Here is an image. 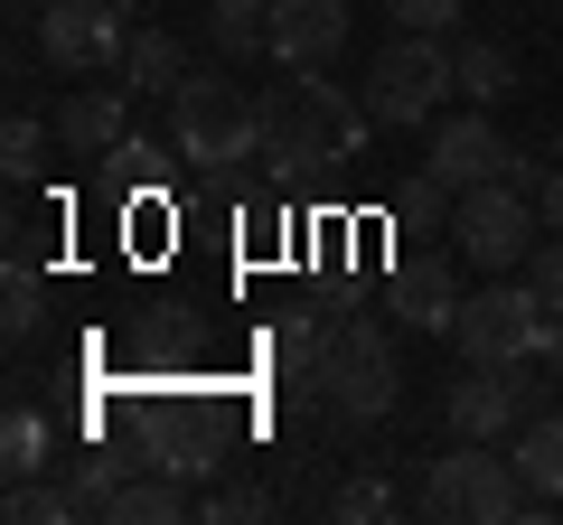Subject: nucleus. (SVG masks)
Segmentation results:
<instances>
[{"label": "nucleus", "mask_w": 563, "mask_h": 525, "mask_svg": "<svg viewBox=\"0 0 563 525\" xmlns=\"http://www.w3.org/2000/svg\"><path fill=\"white\" fill-rule=\"evenodd\" d=\"M103 525H188V479H169V469H132V479L103 498Z\"/></svg>", "instance_id": "nucleus-15"}, {"label": "nucleus", "mask_w": 563, "mask_h": 525, "mask_svg": "<svg viewBox=\"0 0 563 525\" xmlns=\"http://www.w3.org/2000/svg\"><path fill=\"white\" fill-rule=\"evenodd\" d=\"M141 450H151V469H169V479H207V469L225 460V450H217V432H151Z\"/></svg>", "instance_id": "nucleus-25"}, {"label": "nucleus", "mask_w": 563, "mask_h": 525, "mask_svg": "<svg viewBox=\"0 0 563 525\" xmlns=\"http://www.w3.org/2000/svg\"><path fill=\"white\" fill-rule=\"evenodd\" d=\"M536 328H544V301L517 282V272H488V291L461 301L451 338H461L470 366H517V357H536Z\"/></svg>", "instance_id": "nucleus-7"}, {"label": "nucleus", "mask_w": 563, "mask_h": 525, "mask_svg": "<svg viewBox=\"0 0 563 525\" xmlns=\"http://www.w3.org/2000/svg\"><path fill=\"white\" fill-rule=\"evenodd\" d=\"M536 366L563 384V310H544V328H536Z\"/></svg>", "instance_id": "nucleus-32"}, {"label": "nucleus", "mask_w": 563, "mask_h": 525, "mask_svg": "<svg viewBox=\"0 0 563 525\" xmlns=\"http://www.w3.org/2000/svg\"><path fill=\"white\" fill-rule=\"evenodd\" d=\"M366 113L385 122V132H432L442 122V103L461 94V57H451V38H422V29H404V38H385L376 57H366Z\"/></svg>", "instance_id": "nucleus-2"}, {"label": "nucleus", "mask_w": 563, "mask_h": 525, "mask_svg": "<svg viewBox=\"0 0 563 525\" xmlns=\"http://www.w3.org/2000/svg\"><path fill=\"white\" fill-rule=\"evenodd\" d=\"M451 244H461V262H479V272H526V254L544 244V216H536V198H526L517 179H488V188H461Z\"/></svg>", "instance_id": "nucleus-6"}, {"label": "nucleus", "mask_w": 563, "mask_h": 525, "mask_svg": "<svg viewBox=\"0 0 563 525\" xmlns=\"http://www.w3.org/2000/svg\"><path fill=\"white\" fill-rule=\"evenodd\" d=\"M451 216H461V188H442L432 169H422L413 188H395V206H385V225H395L404 254H422V244H432V225H451Z\"/></svg>", "instance_id": "nucleus-18"}, {"label": "nucleus", "mask_w": 563, "mask_h": 525, "mask_svg": "<svg viewBox=\"0 0 563 525\" xmlns=\"http://www.w3.org/2000/svg\"><path fill=\"white\" fill-rule=\"evenodd\" d=\"M47 142H57V132L20 103V113H10V132H0V169H10V188H29V179L47 169Z\"/></svg>", "instance_id": "nucleus-24"}, {"label": "nucleus", "mask_w": 563, "mask_h": 525, "mask_svg": "<svg viewBox=\"0 0 563 525\" xmlns=\"http://www.w3.org/2000/svg\"><path fill=\"white\" fill-rule=\"evenodd\" d=\"M132 469H151V450H141V442H85L76 460H66V498H76V516L103 525V498H113Z\"/></svg>", "instance_id": "nucleus-14"}, {"label": "nucleus", "mask_w": 563, "mask_h": 525, "mask_svg": "<svg viewBox=\"0 0 563 525\" xmlns=\"http://www.w3.org/2000/svg\"><path fill=\"white\" fill-rule=\"evenodd\" d=\"M122 10H141V0H122Z\"/></svg>", "instance_id": "nucleus-34"}, {"label": "nucleus", "mask_w": 563, "mask_h": 525, "mask_svg": "<svg viewBox=\"0 0 563 525\" xmlns=\"http://www.w3.org/2000/svg\"><path fill=\"white\" fill-rule=\"evenodd\" d=\"M395 10V29H422V38H451L461 29V0H385Z\"/></svg>", "instance_id": "nucleus-30"}, {"label": "nucleus", "mask_w": 563, "mask_h": 525, "mask_svg": "<svg viewBox=\"0 0 563 525\" xmlns=\"http://www.w3.org/2000/svg\"><path fill=\"white\" fill-rule=\"evenodd\" d=\"M320 338H329L320 310H282V320L263 328V366H273V376H301V384H310V366H320Z\"/></svg>", "instance_id": "nucleus-20"}, {"label": "nucleus", "mask_w": 563, "mask_h": 525, "mask_svg": "<svg viewBox=\"0 0 563 525\" xmlns=\"http://www.w3.org/2000/svg\"><path fill=\"white\" fill-rule=\"evenodd\" d=\"M366 132H376L366 94H347L320 66H282L263 85V150H273L282 179H329V169H347L366 150Z\"/></svg>", "instance_id": "nucleus-1"}, {"label": "nucleus", "mask_w": 563, "mask_h": 525, "mask_svg": "<svg viewBox=\"0 0 563 525\" xmlns=\"http://www.w3.org/2000/svg\"><path fill=\"white\" fill-rule=\"evenodd\" d=\"M47 460H57V423H47L38 404H10V423H0V469H10V488L38 479Z\"/></svg>", "instance_id": "nucleus-21"}, {"label": "nucleus", "mask_w": 563, "mask_h": 525, "mask_svg": "<svg viewBox=\"0 0 563 525\" xmlns=\"http://www.w3.org/2000/svg\"><path fill=\"white\" fill-rule=\"evenodd\" d=\"M47 320V262L38 254H10V301H0V328H10V347H29Z\"/></svg>", "instance_id": "nucleus-22"}, {"label": "nucleus", "mask_w": 563, "mask_h": 525, "mask_svg": "<svg viewBox=\"0 0 563 525\" xmlns=\"http://www.w3.org/2000/svg\"><path fill=\"white\" fill-rule=\"evenodd\" d=\"M329 516H339V525H376V516H395V488H385V479H347L339 498H329Z\"/></svg>", "instance_id": "nucleus-27"}, {"label": "nucleus", "mask_w": 563, "mask_h": 525, "mask_svg": "<svg viewBox=\"0 0 563 525\" xmlns=\"http://www.w3.org/2000/svg\"><path fill=\"white\" fill-rule=\"evenodd\" d=\"M198 516L207 525H263V516H273V488H225V498H207Z\"/></svg>", "instance_id": "nucleus-29"}, {"label": "nucleus", "mask_w": 563, "mask_h": 525, "mask_svg": "<svg viewBox=\"0 0 563 525\" xmlns=\"http://www.w3.org/2000/svg\"><path fill=\"white\" fill-rule=\"evenodd\" d=\"M507 160H517V150L498 142L488 113H442L432 122V150H422V169L442 188H488V179H507Z\"/></svg>", "instance_id": "nucleus-10"}, {"label": "nucleus", "mask_w": 563, "mask_h": 525, "mask_svg": "<svg viewBox=\"0 0 563 525\" xmlns=\"http://www.w3.org/2000/svg\"><path fill=\"white\" fill-rule=\"evenodd\" d=\"M132 142V85H85V94L57 103V150H85V160H103V150Z\"/></svg>", "instance_id": "nucleus-12"}, {"label": "nucleus", "mask_w": 563, "mask_h": 525, "mask_svg": "<svg viewBox=\"0 0 563 525\" xmlns=\"http://www.w3.org/2000/svg\"><path fill=\"white\" fill-rule=\"evenodd\" d=\"M103 169H113V188H151V179H161V150H151V142L132 132L122 150H103Z\"/></svg>", "instance_id": "nucleus-31"}, {"label": "nucleus", "mask_w": 563, "mask_h": 525, "mask_svg": "<svg viewBox=\"0 0 563 525\" xmlns=\"http://www.w3.org/2000/svg\"><path fill=\"white\" fill-rule=\"evenodd\" d=\"M132 94H179L188 85V47L169 38V29H132V47H122V66H113Z\"/></svg>", "instance_id": "nucleus-17"}, {"label": "nucleus", "mask_w": 563, "mask_h": 525, "mask_svg": "<svg viewBox=\"0 0 563 525\" xmlns=\"http://www.w3.org/2000/svg\"><path fill=\"white\" fill-rule=\"evenodd\" d=\"M526 506H536V488H526L517 460L488 450V442H461V450H442V460L422 469V516L432 525H507V516H526Z\"/></svg>", "instance_id": "nucleus-5"}, {"label": "nucleus", "mask_w": 563, "mask_h": 525, "mask_svg": "<svg viewBox=\"0 0 563 525\" xmlns=\"http://www.w3.org/2000/svg\"><path fill=\"white\" fill-rule=\"evenodd\" d=\"M169 150H188L198 169H235L263 150V94H244L235 76H188L169 94Z\"/></svg>", "instance_id": "nucleus-4"}, {"label": "nucleus", "mask_w": 563, "mask_h": 525, "mask_svg": "<svg viewBox=\"0 0 563 525\" xmlns=\"http://www.w3.org/2000/svg\"><path fill=\"white\" fill-rule=\"evenodd\" d=\"M385 301H395L404 328H451L470 291L451 282V262H442V254H404V262H395V282H385Z\"/></svg>", "instance_id": "nucleus-13"}, {"label": "nucleus", "mask_w": 563, "mask_h": 525, "mask_svg": "<svg viewBox=\"0 0 563 525\" xmlns=\"http://www.w3.org/2000/svg\"><path fill=\"white\" fill-rule=\"evenodd\" d=\"M507 460H517V479L536 488V498H563V413L517 423V432H507Z\"/></svg>", "instance_id": "nucleus-19"}, {"label": "nucleus", "mask_w": 563, "mask_h": 525, "mask_svg": "<svg viewBox=\"0 0 563 525\" xmlns=\"http://www.w3.org/2000/svg\"><path fill=\"white\" fill-rule=\"evenodd\" d=\"M451 57H461V94H470V103H498V94H517V57H507L498 38H461Z\"/></svg>", "instance_id": "nucleus-23"}, {"label": "nucleus", "mask_w": 563, "mask_h": 525, "mask_svg": "<svg viewBox=\"0 0 563 525\" xmlns=\"http://www.w3.org/2000/svg\"><path fill=\"white\" fill-rule=\"evenodd\" d=\"M38 47H47V66H66V76H113L122 47H132V20H122V0H47L38 10Z\"/></svg>", "instance_id": "nucleus-8"}, {"label": "nucleus", "mask_w": 563, "mask_h": 525, "mask_svg": "<svg viewBox=\"0 0 563 525\" xmlns=\"http://www.w3.org/2000/svg\"><path fill=\"white\" fill-rule=\"evenodd\" d=\"M10 525H76V498H66V479H57V488L20 479V488H10Z\"/></svg>", "instance_id": "nucleus-26"}, {"label": "nucleus", "mask_w": 563, "mask_h": 525, "mask_svg": "<svg viewBox=\"0 0 563 525\" xmlns=\"http://www.w3.org/2000/svg\"><path fill=\"white\" fill-rule=\"evenodd\" d=\"M310 394H320L329 413H347V423H385V413H395V394H404V366H395L385 320H366V310L329 320L320 366H310Z\"/></svg>", "instance_id": "nucleus-3"}, {"label": "nucleus", "mask_w": 563, "mask_h": 525, "mask_svg": "<svg viewBox=\"0 0 563 525\" xmlns=\"http://www.w3.org/2000/svg\"><path fill=\"white\" fill-rule=\"evenodd\" d=\"M347 29V0H273V66H329Z\"/></svg>", "instance_id": "nucleus-11"}, {"label": "nucleus", "mask_w": 563, "mask_h": 525, "mask_svg": "<svg viewBox=\"0 0 563 525\" xmlns=\"http://www.w3.org/2000/svg\"><path fill=\"white\" fill-rule=\"evenodd\" d=\"M207 47H217L225 66L273 57V0H207Z\"/></svg>", "instance_id": "nucleus-16"}, {"label": "nucleus", "mask_w": 563, "mask_h": 525, "mask_svg": "<svg viewBox=\"0 0 563 525\" xmlns=\"http://www.w3.org/2000/svg\"><path fill=\"white\" fill-rule=\"evenodd\" d=\"M207 347H217V328H207L198 301H151L122 320V357L141 376H188V357H207Z\"/></svg>", "instance_id": "nucleus-9"}, {"label": "nucleus", "mask_w": 563, "mask_h": 525, "mask_svg": "<svg viewBox=\"0 0 563 525\" xmlns=\"http://www.w3.org/2000/svg\"><path fill=\"white\" fill-rule=\"evenodd\" d=\"M517 282H526V291H536V301H544V310H563V235H544V244H536V254H526V272H517Z\"/></svg>", "instance_id": "nucleus-28"}, {"label": "nucleus", "mask_w": 563, "mask_h": 525, "mask_svg": "<svg viewBox=\"0 0 563 525\" xmlns=\"http://www.w3.org/2000/svg\"><path fill=\"white\" fill-rule=\"evenodd\" d=\"M536 216H544V235H563V160L544 169V188H536Z\"/></svg>", "instance_id": "nucleus-33"}]
</instances>
